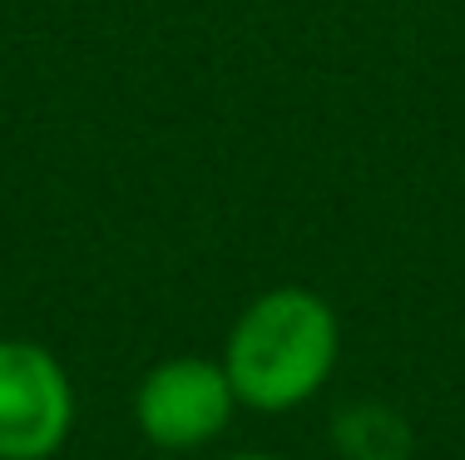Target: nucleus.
<instances>
[{
	"instance_id": "nucleus-2",
	"label": "nucleus",
	"mask_w": 465,
	"mask_h": 460,
	"mask_svg": "<svg viewBox=\"0 0 465 460\" xmlns=\"http://www.w3.org/2000/svg\"><path fill=\"white\" fill-rule=\"evenodd\" d=\"M74 431V381L40 342L0 337V460H50Z\"/></svg>"
},
{
	"instance_id": "nucleus-5",
	"label": "nucleus",
	"mask_w": 465,
	"mask_h": 460,
	"mask_svg": "<svg viewBox=\"0 0 465 460\" xmlns=\"http://www.w3.org/2000/svg\"><path fill=\"white\" fill-rule=\"evenodd\" d=\"M223 460H282V455H268V451H238V455H223Z\"/></svg>"
},
{
	"instance_id": "nucleus-4",
	"label": "nucleus",
	"mask_w": 465,
	"mask_h": 460,
	"mask_svg": "<svg viewBox=\"0 0 465 460\" xmlns=\"http://www.w3.org/2000/svg\"><path fill=\"white\" fill-rule=\"evenodd\" d=\"M337 441L347 451V460H371V445H381L386 460H401L406 455V426L376 406H361V411L337 421Z\"/></svg>"
},
{
	"instance_id": "nucleus-3",
	"label": "nucleus",
	"mask_w": 465,
	"mask_h": 460,
	"mask_svg": "<svg viewBox=\"0 0 465 460\" xmlns=\"http://www.w3.org/2000/svg\"><path fill=\"white\" fill-rule=\"evenodd\" d=\"M232 381L223 361L208 357H169L139 381L134 391V426L153 451L188 455L213 445L232 421Z\"/></svg>"
},
{
	"instance_id": "nucleus-1",
	"label": "nucleus",
	"mask_w": 465,
	"mask_h": 460,
	"mask_svg": "<svg viewBox=\"0 0 465 460\" xmlns=\"http://www.w3.org/2000/svg\"><path fill=\"white\" fill-rule=\"evenodd\" d=\"M341 352V327L327 298L307 288H272L228 327L223 371L238 406L262 416L297 411L327 387Z\"/></svg>"
}]
</instances>
